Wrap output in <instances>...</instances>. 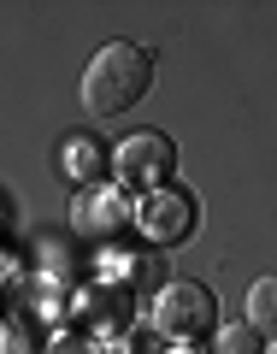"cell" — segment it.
<instances>
[{
  "label": "cell",
  "mask_w": 277,
  "mask_h": 354,
  "mask_svg": "<svg viewBox=\"0 0 277 354\" xmlns=\"http://www.w3.org/2000/svg\"><path fill=\"white\" fill-rule=\"evenodd\" d=\"M153 88V53L136 41H106L83 71V113L88 118H118Z\"/></svg>",
  "instance_id": "obj_1"
},
{
  "label": "cell",
  "mask_w": 277,
  "mask_h": 354,
  "mask_svg": "<svg viewBox=\"0 0 277 354\" xmlns=\"http://www.w3.org/2000/svg\"><path fill=\"white\" fill-rule=\"evenodd\" d=\"M218 325H225V319H218V295L207 290L201 278H171V283L153 290V330L171 337L177 348L207 342Z\"/></svg>",
  "instance_id": "obj_2"
},
{
  "label": "cell",
  "mask_w": 277,
  "mask_h": 354,
  "mask_svg": "<svg viewBox=\"0 0 277 354\" xmlns=\"http://www.w3.org/2000/svg\"><path fill=\"white\" fill-rule=\"evenodd\" d=\"M130 225H136L148 242L171 248V242L195 236V225H201V207H195L189 189H171V183H160V189H148L136 207H130Z\"/></svg>",
  "instance_id": "obj_3"
},
{
  "label": "cell",
  "mask_w": 277,
  "mask_h": 354,
  "mask_svg": "<svg viewBox=\"0 0 277 354\" xmlns=\"http://www.w3.org/2000/svg\"><path fill=\"white\" fill-rule=\"evenodd\" d=\"M113 165H118V183H130V189H160V183H171L177 171V148L165 130H136V136H124L113 148Z\"/></svg>",
  "instance_id": "obj_4"
},
{
  "label": "cell",
  "mask_w": 277,
  "mask_h": 354,
  "mask_svg": "<svg viewBox=\"0 0 277 354\" xmlns=\"http://www.w3.org/2000/svg\"><path fill=\"white\" fill-rule=\"evenodd\" d=\"M71 225H77V236H101V242H113L118 230L130 225V201L118 189H106V183H88V189H77V201H71Z\"/></svg>",
  "instance_id": "obj_5"
},
{
  "label": "cell",
  "mask_w": 277,
  "mask_h": 354,
  "mask_svg": "<svg viewBox=\"0 0 277 354\" xmlns=\"http://www.w3.org/2000/svg\"><path fill=\"white\" fill-rule=\"evenodd\" d=\"M101 165H106V148H101L95 136H71V142H65V171H71L83 189L101 177Z\"/></svg>",
  "instance_id": "obj_6"
},
{
  "label": "cell",
  "mask_w": 277,
  "mask_h": 354,
  "mask_svg": "<svg viewBox=\"0 0 277 354\" xmlns=\"http://www.w3.org/2000/svg\"><path fill=\"white\" fill-rule=\"evenodd\" d=\"M213 354H265V337L236 319V325H218L213 330Z\"/></svg>",
  "instance_id": "obj_7"
},
{
  "label": "cell",
  "mask_w": 277,
  "mask_h": 354,
  "mask_svg": "<svg viewBox=\"0 0 277 354\" xmlns=\"http://www.w3.org/2000/svg\"><path fill=\"white\" fill-rule=\"evenodd\" d=\"M271 295H277V283H271V278H260V283L248 290V325L260 330V337L271 330Z\"/></svg>",
  "instance_id": "obj_8"
},
{
  "label": "cell",
  "mask_w": 277,
  "mask_h": 354,
  "mask_svg": "<svg viewBox=\"0 0 277 354\" xmlns=\"http://www.w3.org/2000/svg\"><path fill=\"white\" fill-rule=\"evenodd\" d=\"M41 354H101V348H95L83 330H53V337L41 342Z\"/></svg>",
  "instance_id": "obj_9"
},
{
  "label": "cell",
  "mask_w": 277,
  "mask_h": 354,
  "mask_svg": "<svg viewBox=\"0 0 277 354\" xmlns=\"http://www.w3.org/2000/svg\"><path fill=\"white\" fill-rule=\"evenodd\" d=\"M36 342H30V325L24 319H0V354H30Z\"/></svg>",
  "instance_id": "obj_10"
},
{
  "label": "cell",
  "mask_w": 277,
  "mask_h": 354,
  "mask_svg": "<svg viewBox=\"0 0 277 354\" xmlns=\"http://www.w3.org/2000/svg\"><path fill=\"white\" fill-rule=\"evenodd\" d=\"M171 354H195V348H171Z\"/></svg>",
  "instance_id": "obj_11"
}]
</instances>
